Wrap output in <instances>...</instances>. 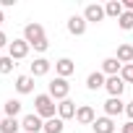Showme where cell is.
<instances>
[{
	"mask_svg": "<svg viewBox=\"0 0 133 133\" xmlns=\"http://www.w3.org/2000/svg\"><path fill=\"white\" fill-rule=\"evenodd\" d=\"M123 8H125V11H133V0H125V3H123Z\"/></svg>",
	"mask_w": 133,
	"mask_h": 133,
	"instance_id": "f546056e",
	"label": "cell"
},
{
	"mask_svg": "<svg viewBox=\"0 0 133 133\" xmlns=\"http://www.w3.org/2000/svg\"><path fill=\"white\" fill-rule=\"evenodd\" d=\"M68 91H71V84H68V78H52L50 81V86H47V94L52 97V99H57V102H63V99H68Z\"/></svg>",
	"mask_w": 133,
	"mask_h": 133,
	"instance_id": "7a4b0ae2",
	"label": "cell"
},
{
	"mask_svg": "<svg viewBox=\"0 0 133 133\" xmlns=\"http://www.w3.org/2000/svg\"><path fill=\"white\" fill-rule=\"evenodd\" d=\"M21 130H24V133H39V130H44V123H42V117H39L37 112H31V115H24Z\"/></svg>",
	"mask_w": 133,
	"mask_h": 133,
	"instance_id": "3957f363",
	"label": "cell"
},
{
	"mask_svg": "<svg viewBox=\"0 0 133 133\" xmlns=\"http://www.w3.org/2000/svg\"><path fill=\"white\" fill-rule=\"evenodd\" d=\"M63 128H65V120H60V117L44 120V133H63Z\"/></svg>",
	"mask_w": 133,
	"mask_h": 133,
	"instance_id": "7402d4cb",
	"label": "cell"
},
{
	"mask_svg": "<svg viewBox=\"0 0 133 133\" xmlns=\"http://www.w3.org/2000/svg\"><path fill=\"white\" fill-rule=\"evenodd\" d=\"M120 71H123V63L117 60V57H107V60H102V73L110 78V76H120Z\"/></svg>",
	"mask_w": 133,
	"mask_h": 133,
	"instance_id": "9c48e42d",
	"label": "cell"
},
{
	"mask_svg": "<svg viewBox=\"0 0 133 133\" xmlns=\"http://www.w3.org/2000/svg\"><path fill=\"white\" fill-rule=\"evenodd\" d=\"M31 47H34L37 52H47V47H50V42H47V37H44V39H39V42H34Z\"/></svg>",
	"mask_w": 133,
	"mask_h": 133,
	"instance_id": "484cf974",
	"label": "cell"
},
{
	"mask_svg": "<svg viewBox=\"0 0 133 133\" xmlns=\"http://www.w3.org/2000/svg\"><path fill=\"white\" fill-rule=\"evenodd\" d=\"M104 84H107V76H104L102 71H94V73H89V78H86V89H91V91L104 89Z\"/></svg>",
	"mask_w": 133,
	"mask_h": 133,
	"instance_id": "9a60e30c",
	"label": "cell"
},
{
	"mask_svg": "<svg viewBox=\"0 0 133 133\" xmlns=\"http://www.w3.org/2000/svg\"><path fill=\"white\" fill-rule=\"evenodd\" d=\"M91 128H94V133H115V123H112V117H107V115H104V117H97Z\"/></svg>",
	"mask_w": 133,
	"mask_h": 133,
	"instance_id": "2e32d148",
	"label": "cell"
},
{
	"mask_svg": "<svg viewBox=\"0 0 133 133\" xmlns=\"http://www.w3.org/2000/svg\"><path fill=\"white\" fill-rule=\"evenodd\" d=\"M73 71H76V65H73V60H71V57H60V60L55 63V73H57L60 78H68Z\"/></svg>",
	"mask_w": 133,
	"mask_h": 133,
	"instance_id": "30bf717a",
	"label": "cell"
},
{
	"mask_svg": "<svg viewBox=\"0 0 133 133\" xmlns=\"http://www.w3.org/2000/svg\"><path fill=\"white\" fill-rule=\"evenodd\" d=\"M76 102H71V99H63L60 104H57V117L60 120H68V117H76Z\"/></svg>",
	"mask_w": 133,
	"mask_h": 133,
	"instance_id": "4fadbf2b",
	"label": "cell"
},
{
	"mask_svg": "<svg viewBox=\"0 0 133 133\" xmlns=\"http://www.w3.org/2000/svg\"><path fill=\"white\" fill-rule=\"evenodd\" d=\"M117 24H120L123 31H130V29H133V11H125V13L117 18Z\"/></svg>",
	"mask_w": 133,
	"mask_h": 133,
	"instance_id": "603a6c76",
	"label": "cell"
},
{
	"mask_svg": "<svg viewBox=\"0 0 133 133\" xmlns=\"http://www.w3.org/2000/svg\"><path fill=\"white\" fill-rule=\"evenodd\" d=\"M18 130H21V120L3 117V123H0V133H18Z\"/></svg>",
	"mask_w": 133,
	"mask_h": 133,
	"instance_id": "d6986e66",
	"label": "cell"
},
{
	"mask_svg": "<svg viewBox=\"0 0 133 133\" xmlns=\"http://www.w3.org/2000/svg\"><path fill=\"white\" fill-rule=\"evenodd\" d=\"M8 44H11V42H8V37L0 31V50H3V47H8Z\"/></svg>",
	"mask_w": 133,
	"mask_h": 133,
	"instance_id": "83f0119b",
	"label": "cell"
},
{
	"mask_svg": "<svg viewBox=\"0 0 133 133\" xmlns=\"http://www.w3.org/2000/svg\"><path fill=\"white\" fill-rule=\"evenodd\" d=\"M3 117H5V115H3V110H0V123H3Z\"/></svg>",
	"mask_w": 133,
	"mask_h": 133,
	"instance_id": "4dcf8cb0",
	"label": "cell"
},
{
	"mask_svg": "<svg viewBox=\"0 0 133 133\" xmlns=\"http://www.w3.org/2000/svg\"><path fill=\"white\" fill-rule=\"evenodd\" d=\"M123 133H133V123H130V120L123 125Z\"/></svg>",
	"mask_w": 133,
	"mask_h": 133,
	"instance_id": "f1b7e54d",
	"label": "cell"
},
{
	"mask_svg": "<svg viewBox=\"0 0 133 133\" xmlns=\"http://www.w3.org/2000/svg\"><path fill=\"white\" fill-rule=\"evenodd\" d=\"M29 47H31V44H29L26 39H13V42L8 44V55H11L13 60H24V57L29 55Z\"/></svg>",
	"mask_w": 133,
	"mask_h": 133,
	"instance_id": "277c9868",
	"label": "cell"
},
{
	"mask_svg": "<svg viewBox=\"0 0 133 133\" xmlns=\"http://www.w3.org/2000/svg\"><path fill=\"white\" fill-rule=\"evenodd\" d=\"M21 107H24V104H21L18 99H8V102L3 104V115H5V117H16V115L21 112Z\"/></svg>",
	"mask_w": 133,
	"mask_h": 133,
	"instance_id": "44dd1931",
	"label": "cell"
},
{
	"mask_svg": "<svg viewBox=\"0 0 133 133\" xmlns=\"http://www.w3.org/2000/svg\"><path fill=\"white\" fill-rule=\"evenodd\" d=\"M76 120H78L81 125H94L97 115H94V110H91L89 104H81V107L76 110Z\"/></svg>",
	"mask_w": 133,
	"mask_h": 133,
	"instance_id": "8fae6325",
	"label": "cell"
},
{
	"mask_svg": "<svg viewBox=\"0 0 133 133\" xmlns=\"http://www.w3.org/2000/svg\"><path fill=\"white\" fill-rule=\"evenodd\" d=\"M16 91L18 94H31L34 91V76H18L16 78Z\"/></svg>",
	"mask_w": 133,
	"mask_h": 133,
	"instance_id": "e0dca14e",
	"label": "cell"
},
{
	"mask_svg": "<svg viewBox=\"0 0 133 133\" xmlns=\"http://www.w3.org/2000/svg\"><path fill=\"white\" fill-rule=\"evenodd\" d=\"M0 24H3V11H0Z\"/></svg>",
	"mask_w": 133,
	"mask_h": 133,
	"instance_id": "1f68e13d",
	"label": "cell"
},
{
	"mask_svg": "<svg viewBox=\"0 0 133 133\" xmlns=\"http://www.w3.org/2000/svg\"><path fill=\"white\" fill-rule=\"evenodd\" d=\"M125 115H128V117H130V123H133V102H128V104H125Z\"/></svg>",
	"mask_w": 133,
	"mask_h": 133,
	"instance_id": "4316f807",
	"label": "cell"
},
{
	"mask_svg": "<svg viewBox=\"0 0 133 133\" xmlns=\"http://www.w3.org/2000/svg\"><path fill=\"white\" fill-rule=\"evenodd\" d=\"M13 65H16V63H13V57H11V55H8V57H0V73L8 76V73L13 71Z\"/></svg>",
	"mask_w": 133,
	"mask_h": 133,
	"instance_id": "cb8c5ba5",
	"label": "cell"
},
{
	"mask_svg": "<svg viewBox=\"0 0 133 133\" xmlns=\"http://www.w3.org/2000/svg\"><path fill=\"white\" fill-rule=\"evenodd\" d=\"M123 13H125V8H123L120 0H110V3L104 5V16H110V18H120Z\"/></svg>",
	"mask_w": 133,
	"mask_h": 133,
	"instance_id": "ac0fdd59",
	"label": "cell"
},
{
	"mask_svg": "<svg viewBox=\"0 0 133 133\" xmlns=\"http://www.w3.org/2000/svg\"><path fill=\"white\" fill-rule=\"evenodd\" d=\"M68 31H71L73 37H81V34L86 31V18H84V16H71V18H68Z\"/></svg>",
	"mask_w": 133,
	"mask_h": 133,
	"instance_id": "5bb4252c",
	"label": "cell"
},
{
	"mask_svg": "<svg viewBox=\"0 0 133 133\" xmlns=\"http://www.w3.org/2000/svg\"><path fill=\"white\" fill-rule=\"evenodd\" d=\"M104 89L110 91V97H123V91H125V81H123L120 76H110L107 84H104Z\"/></svg>",
	"mask_w": 133,
	"mask_h": 133,
	"instance_id": "ba28073f",
	"label": "cell"
},
{
	"mask_svg": "<svg viewBox=\"0 0 133 133\" xmlns=\"http://www.w3.org/2000/svg\"><path fill=\"white\" fill-rule=\"evenodd\" d=\"M123 65H128V63H133V44H120L117 47V55H115Z\"/></svg>",
	"mask_w": 133,
	"mask_h": 133,
	"instance_id": "ffe728a7",
	"label": "cell"
},
{
	"mask_svg": "<svg viewBox=\"0 0 133 133\" xmlns=\"http://www.w3.org/2000/svg\"><path fill=\"white\" fill-rule=\"evenodd\" d=\"M120 112H125V102H123L120 97H110V99L104 102V115H107V117H115V115H120Z\"/></svg>",
	"mask_w": 133,
	"mask_h": 133,
	"instance_id": "8992f818",
	"label": "cell"
},
{
	"mask_svg": "<svg viewBox=\"0 0 133 133\" xmlns=\"http://www.w3.org/2000/svg\"><path fill=\"white\" fill-rule=\"evenodd\" d=\"M50 68H52V63H50L47 57H37V60L31 63V76H34V78L47 76V73H50Z\"/></svg>",
	"mask_w": 133,
	"mask_h": 133,
	"instance_id": "7c38bea8",
	"label": "cell"
},
{
	"mask_svg": "<svg viewBox=\"0 0 133 133\" xmlns=\"http://www.w3.org/2000/svg\"><path fill=\"white\" fill-rule=\"evenodd\" d=\"M84 18H86V24H89V21H91V24H99V21L104 18V8L97 5V3H91V5L84 8Z\"/></svg>",
	"mask_w": 133,
	"mask_h": 133,
	"instance_id": "52a82bcc",
	"label": "cell"
},
{
	"mask_svg": "<svg viewBox=\"0 0 133 133\" xmlns=\"http://www.w3.org/2000/svg\"><path fill=\"white\" fill-rule=\"evenodd\" d=\"M24 39H26L29 44L44 39V29H42V24H26V26H24Z\"/></svg>",
	"mask_w": 133,
	"mask_h": 133,
	"instance_id": "5b68a950",
	"label": "cell"
},
{
	"mask_svg": "<svg viewBox=\"0 0 133 133\" xmlns=\"http://www.w3.org/2000/svg\"><path fill=\"white\" fill-rule=\"evenodd\" d=\"M34 107H37V115L44 117V120H52L55 117V110H57V104H55V99L50 94H37L34 97Z\"/></svg>",
	"mask_w": 133,
	"mask_h": 133,
	"instance_id": "6da1fadb",
	"label": "cell"
},
{
	"mask_svg": "<svg viewBox=\"0 0 133 133\" xmlns=\"http://www.w3.org/2000/svg\"><path fill=\"white\" fill-rule=\"evenodd\" d=\"M120 78H123L125 84H133V63L123 65V71H120Z\"/></svg>",
	"mask_w": 133,
	"mask_h": 133,
	"instance_id": "d4e9b609",
	"label": "cell"
}]
</instances>
